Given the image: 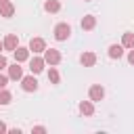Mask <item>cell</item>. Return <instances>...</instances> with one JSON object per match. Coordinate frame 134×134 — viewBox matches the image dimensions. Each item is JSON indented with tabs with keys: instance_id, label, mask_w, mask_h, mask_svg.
<instances>
[{
	"instance_id": "cell-1",
	"label": "cell",
	"mask_w": 134,
	"mask_h": 134,
	"mask_svg": "<svg viewBox=\"0 0 134 134\" xmlns=\"http://www.w3.org/2000/svg\"><path fill=\"white\" fill-rule=\"evenodd\" d=\"M69 36H71V27H69V23H59V25L54 27V38H57L59 42L67 40Z\"/></svg>"
},
{
	"instance_id": "cell-2",
	"label": "cell",
	"mask_w": 134,
	"mask_h": 134,
	"mask_svg": "<svg viewBox=\"0 0 134 134\" xmlns=\"http://www.w3.org/2000/svg\"><path fill=\"white\" fill-rule=\"evenodd\" d=\"M44 61H46L48 65H59V63H61V52H59L57 48H46V50H44Z\"/></svg>"
},
{
	"instance_id": "cell-3",
	"label": "cell",
	"mask_w": 134,
	"mask_h": 134,
	"mask_svg": "<svg viewBox=\"0 0 134 134\" xmlns=\"http://www.w3.org/2000/svg\"><path fill=\"white\" fill-rule=\"evenodd\" d=\"M21 88L25 92H36L38 90V80L34 75H25V77H21Z\"/></svg>"
},
{
	"instance_id": "cell-4",
	"label": "cell",
	"mask_w": 134,
	"mask_h": 134,
	"mask_svg": "<svg viewBox=\"0 0 134 134\" xmlns=\"http://www.w3.org/2000/svg\"><path fill=\"white\" fill-rule=\"evenodd\" d=\"M88 96H90V100H92V103H96V100H103V98H105V88H103L100 84H94V86H90V90H88Z\"/></svg>"
},
{
	"instance_id": "cell-5",
	"label": "cell",
	"mask_w": 134,
	"mask_h": 134,
	"mask_svg": "<svg viewBox=\"0 0 134 134\" xmlns=\"http://www.w3.org/2000/svg\"><path fill=\"white\" fill-rule=\"evenodd\" d=\"M29 50H31L34 54H40V52L46 50V42H44L42 38H31V40H29Z\"/></svg>"
},
{
	"instance_id": "cell-6",
	"label": "cell",
	"mask_w": 134,
	"mask_h": 134,
	"mask_svg": "<svg viewBox=\"0 0 134 134\" xmlns=\"http://www.w3.org/2000/svg\"><path fill=\"white\" fill-rule=\"evenodd\" d=\"M29 48H23V46H17L15 50H13V54H15V61L17 63H23V61H27L29 59Z\"/></svg>"
},
{
	"instance_id": "cell-7",
	"label": "cell",
	"mask_w": 134,
	"mask_h": 134,
	"mask_svg": "<svg viewBox=\"0 0 134 134\" xmlns=\"http://www.w3.org/2000/svg\"><path fill=\"white\" fill-rule=\"evenodd\" d=\"M19 46V38H17V34H8L6 38H4V50H15Z\"/></svg>"
},
{
	"instance_id": "cell-8",
	"label": "cell",
	"mask_w": 134,
	"mask_h": 134,
	"mask_svg": "<svg viewBox=\"0 0 134 134\" xmlns=\"http://www.w3.org/2000/svg\"><path fill=\"white\" fill-rule=\"evenodd\" d=\"M44 65H46V61H44L42 57H34V59L29 61V69H31V73H40V71L44 69Z\"/></svg>"
},
{
	"instance_id": "cell-9",
	"label": "cell",
	"mask_w": 134,
	"mask_h": 134,
	"mask_svg": "<svg viewBox=\"0 0 134 134\" xmlns=\"http://www.w3.org/2000/svg\"><path fill=\"white\" fill-rule=\"evenodd\" d=\"M80 63L84 65V67H94V63H96V54L94 52H84L82 57H80Z\"/></svg>"
},
{
	"instance_id": "cell-10",
	"label": "cell",
	"mask_w": 134,
	"mask_h": 134,
	"mask_svg": "<svg viewBox=\"0 0 134 134\" xmlns=\"http://www.w3.org/2000/svg\"><path fill=\"white\" fill-rule=\"evenodd\" d=\"M8 77H10V80H21V77H23V67H19L17 61L8 67Z\"/></svg>"
},
{
	"instance_id": "cell-11",
	"label": "cell",
	"mask_w": 134,
	"mask_h": 134,
	"mask_svg": "<svg viewBox=\"0 0 134 134\" xmlns=\"http://www.w3.org/2000/svg\"><path fill=\"white\" fill-rule=\"evenodd\" d=\"M94 25H96V17H94V15H86V17L82 19V29L90 31V29H94Z\"/></svg>"
},
{
	"instance_id": "cell-12",
	"label": "cell",
	"mask_w": 134,
	"mask_h": 134,
	"mask_svg": "<svg viewBox=\"0 0 134 134\" xmlns=\"http://www.w3.org/2000/svg\"><path fill=\"white\" fill-rule=\"evenodd\" d=\"M13 15H15V6L10 4V0L4 2V4H0V17H6V19H8V17H13Z\"/></svg>"
},
{
	"instance_id": "cell-13",
	"label": "cell",
	"mask_w": 134,
	"mask_h": 134,
	"mask_svg": "<svg viewBox=\"0 0 134 134\" xmlns=\"http://www.w3.org/2000/svg\"><path fill=\"white\" fill-rule=\"evenodd\" d=\"M44 10L46 13H59L61 10V2L59 0H46L44 2Z\"/></svg>"
},
{
	"instance_id": "cell-14",
	"label": "cell",
	"mask_w": 134,
	"mask_h": 134,
	"mask_svg": "<svg viewBox=\"0 0 134 134\" xmlns=\"http://www.w3.org/2000/svg\"><path fill=\"white\" fill-rule=\"evenodd\" d=\"M80 113H82V115H92V113H94L92 100H82V103H80Z\"/></svg>"
},
{
	"instance_id": "cell-15",
	"label": "cell",
	"mask_w": 134,
	"mask_h": 134,
	"mask_svg": "<svg viewBox=\"0 0 134 134\" xmlns=\"http://www.w3.org/2000/svg\"><path fill=\"white\" fill-rule=\"evenodd\" d=\"M121 54H124V46L121 44H111L109 46V57L111 59H119Z\"/></svg>"
},
{
	"instance_id": "cell-16",
	"label": "cell",
	"mask_w": 134,
	"mask_h": 134,
	"mask_svg": "<svg viewBox=\"0 0 134 134\" xmlns=\"http://www.w3.org/2000/svg\"><path fill=\"white\" fill-rule=\"evenodd\" d=\"M121 46H124V48H134V34H132V31H126V34H124Z\"/></svg>"
},
{
	"instance_id": "cell-17",
	"label": "cell",
	"mask_w": 134,
	"mask_h": 134,
	"mask_svg": "<svg viewBox=\"0 0 134 134\" xmlns=\"http://www.w3.org/2000/svg\"><path fill=\"white\" fill-rule=\"evenodd\" d=\"M48 80H50V84H59V82H61V75H59V71L54 69V65H50V69H48Z\"/></svg>"
},
{
	"instance_id": "cell-18",
	"label": "cell",
	"mask_w": 134,
	"mask_h": 134,
	"mask_svg": "<svg viewBox=\"0 0 134 134\" xmlns=\"http://www.w3.org/2000/svg\"><path fill=\"white\" fill-rule=\"evenodd\" d=\"M10 100H13V94H10L8 90L2 88V90H0V105H8Z\"/></svg>"
},
{
	"instance_id": "cell-19",
	"label": "cell",
	"mask_w": 134,
	"mask_h": 134,
	"mask_svg": "<svg viewBox=\"0 0 134 134\" xmlns=\"http://www.w3.org/2000/svg\"><path fill=\"white\" fill-rule=\"evenodd\" d=\"M6 84H8V75H2V73H0V90L6 88Z\"/></svg>"
},
{
	"instance_id": "cell-20",
	"label": "cell",
	"mask_w": 134,
	"mask_h": 134,
	"mask_svg": "<svg viewBox=\"0 0 134 134\" xmlns=\"http://www.w3.org/2000/svg\"><path fill=\"white\" fill-rule=\"evenodd\" d=\"M31 132H36V134H44L46 128H44V126H36V128H31Z\"/></svg>"
},
{
	"instance_id": "cell-21",
	"label": "cell",
	"mask_w": 134,
	"mask_h": 134,
	"mask_svg": "<svg viewBox=\"0 0 134 134\" xmlns=\"http://www.w3.org/2000/svg\"><path fill=\"white\" fill-rule=\"evenodd\" d=\"M6 67H8V63H6V57H2V54H0V71H2V69H6Z\"/></svg>"
},
{
	"instance_id": "cell-22",
	"label": "cell",
	"mask_w": 134,
	"mask_h": 134,
	"mask_svg": "<svg viewBox=\"0 0 134 134\" xmlns=\"http://www.w3.org/2000/svg\"><path fill=\"white\" fill-rule=\"evenodd\" d=\"M128 63H130V65H134V48L128 52Z\"/></svg>"
},
{
	"instance_id": "cell-23",
	"label": "cell",
	"mask_w": 134,
	"mask_h": 134,
	"mask_svg": "<svg viewBox=\"0 0 134 134\" xmlns=\"http://www.w3.org/2000/svg\"><path fill=\"white\" fill-rule=\"evenodd\" d=\"M2 132H6V124H4V121H0V134H2Z\"/></svg>"
},
{
	"instance_id": "cell-24",
	"label": "cell",
	"mask_w": 134,
	"mask_h": 134,
	"mask_svg": "<svg viewBox=\"0 0 134 134\" xmlns=\"http://www.w3.org/2000/svg\"><path fill=\"white\" fill-rule=\"evenodd\" d=\"M0 50H4V42H0Z\"/></svg>"
},
{
	"instance_id": "cell-25",
	"label": "cell",
	"mask_w": 134,
	"mask_h": 134,
	"mask_svg": "<svg viewBox=\"0 0 134 134\" xmlns=\"http://www.w3.org/2000/svg\"><path fill=\"white\" fill-rule=\"evenodd\" d=\"M4 2H8V0H0V4H4Z\"/></svg>"
},
{
	"instance_id": "cell-26",
	"label": "cell",
	"mask_w": 134,
	"mask_h": 134,
	"mask_svg": "<svg viewBox=\"0 0 134 134\" xmlns=\"http://www.w3.org/2000/svg\"><path fill=\"white\" fill-rule=\"evenodd\" d=\"M84 2H90V0H84Z\"/></svg>"
}]
</instances>
